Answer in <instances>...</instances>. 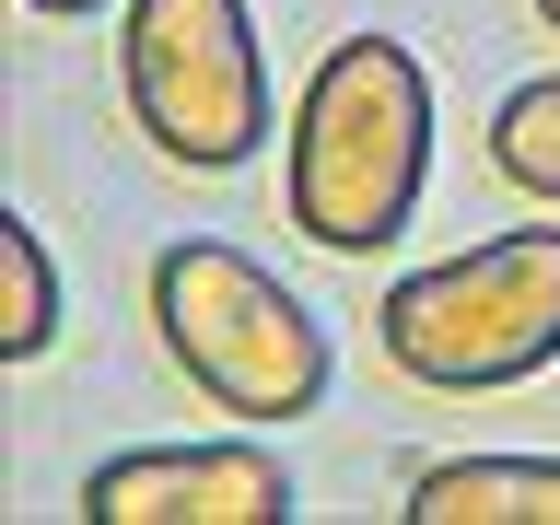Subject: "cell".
Listing matches in <instances>:
<instances>
[{
    "instance_id": "obj_6",
    "label": "cell",
    "mask_w": 560,
    "mask_h": 525,
    "mask_svg": "<svg viewBox=\"0 0 560 525\" xmlns=\"http://www.w3.org/2000/svg\"><path fill=\"white\" fill-rule=\"evenodd\" d=\"M397 525H560V455H444L409 479Z\"/></svg>"
},
{
    "instance_id": "obj_2",
    "label": "cell",
    "mask_w": 560,
    "mask_h": 525,
    "mask_svg": "<svg viewBox=\"0 0 560 525\" xmlns=\"http://www.w3.org/2000/svg\"><path fill=\"white\" fill-rule=\"evenodd\" d=\"M152 339L210 409L257 420V432H292L304 409H327V374H339L315 304L222 234H175L152 257Z\"/></svg>"
},
{
    "instance_id": "obj_8",
    "label": "cell",
    "mask_w": 560,
    "mask_h": 525,
    "mask_svg": "<svg viewBox=\"0 0 560 525\" xmlns=\"http://www.w3.org/2000/svg\"><path fill=\"white\" fill-rule=\"evenodd\" d=\"M490 175L560 210V70L549 82H514V94L490 105Z\"/></svg>"
},
{
    "instance_id": "obj_9",
    "label": "cell",
    "mask_w": 560,
    "mask_h": 525,
    "mask_svg": "<svg viewBox=\"0 0 560 525\" xmlns=\"http://www.w3.org/2000/svg\"><path fill=\"white\" fill-rule=\"evenodd\" d=\"M24 12H47V24H70V12H94V0H24Z\"/></svg>"
},
{
    "instance_id": "obj_3",
    "label": "cell",
    "mask_w": 560,
    "mask_h": 525,
    "mask_svg": "<svg viewBox=\"0 0 560 525\" xmlns=\"http://www.w3.org/2000/svg\"><path fill=\"white\" fill-rule=\"evenodd\" d=\"M374 350L432 397H490L560 362V222L467 245L444 269H409L374 304Z\"/></svg>"
},
{
    "instance_id": "obj_10",
    "label": "cell",
    "mask_w": 560,
    "mask_h": 525,
    "mask_svg": "<svg viewBox=\"0 0 560 525\" xmlns=\"http://www.w3.org/2000/svg\"><path fill=\"white\" fill-rule=\"evenodd\" d=\"M537 24H549V35H560V0H537Z\"/></svg>"
},
{
    "instance_id": "obj_5",
    "label": "cell",
    "mask_w": 560,
    "mask_h": 525,
    "mask_svg": "<svg viewBox=\"0 0 560 525\" xmlns=\"http://www.w3.org/2000/svg\"><path fill=\"white\" fill-rule=\"evenodd\" d=\"M94 525H292L304 490L269 444H140L82 479Z\"/></svg>"
},
{
    "instance_id": "obj_4",
    "label": "cell",
    "mask_w": 560,
    "mask_h": 525,
    "mask_svg": "<svg viewBox=\"0 0 560 525\" xmlns=\"http://www.w3.org/2000/svg\"><path fill=\"white\" fill-rule=\"evenodd\" d=\"M117 94H129L140 140L187 175H234L269 140V59H257L245 0H129Z\"/></svg>"
},
{
    "instance_id": "obj_7",
    "label": "cell",
    "mask_w": 560,
    "mask_h": 525,
    "mask_svg": "<svg viewBox=\"0 0 560 525\" xmlns=\"http://www.w3.org/2000/svg\"><path fill=\"white\" fill-rule=\"evenodd\" d=\"M59 339V269L24 210H0V362H47Z\"/></svg>"
},
{
    "instance_id": "obj_1",
    "label": "cell",
    "mask_w": 560,
    "mask_h": 525,
    "mask_svg": "<svg viewBox=\"0 0 560 525\" xmlns=\"http://www.w3.org/2000/svg\"><path fill=\"white\" fill-rule=\"evenodd\" d=\"M432 175V70L397 35H339L292 105V234L327 257H385Z\"/></svg>"
}]
</instances>
